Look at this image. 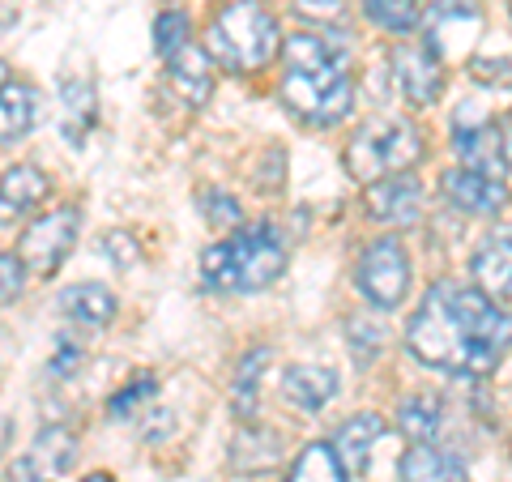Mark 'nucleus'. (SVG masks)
Instances as JSON below:
<instances>
[{
  "label": "nucleus",
  "instance_id": "27",
  "mask_svg": "<svg viewBox=\"0 0 512 482\" xmlns=\"http://www.w3.org/2000/svg\"><path fill=\"white\" fill-rule=\"evenodd\" d=\"M184 43H192V22H188V13L184 9H163L154 18V52L158 56H171V52H180Z\"/></svg>",
  "mask_w": 512,
  "mask_h": 482
},
{
  "label": "nucleus",
  "instance_id": "32",
  "mask_svg": "<svg viewBox=\"0 0 512 482\" xmlns=\"http://www.w3.org/2000/svg\"><path fill=\"white\" fill-rule=\"evenodd\" d=\"M22 273H26V265L18 261V252H0V303H13L22 295Z\"/></svg>",
  "mask_w": 512,
  "mask_h": 482
},
{
  "label": "nucleus",
  "instance_id": "30",
  "mask_svg": "<svg viewBox=\"0 0 512 482\" xmlns=\"http://www.w3.org/2000/svg\"><path fill=\"white\" fill-rule=\"evenodd\" d=\"M295 18L320 22V30H342L346 5H342V0H295Z\"/></svg>",
  "mask_w": 512,
  "mask_h": 482
},
{
  "label": "nucleus",
  "instance_id": "3",
  "mask_svg": "<svg viewBox=\"0 0 512 482\" xmlns=\"http://www.w3.org/2000/svg\"><path fill=\"white\" fill-rule=\"evenodd\" d=\"M286 256H291V248H286V235L274 222H248V227L205 248L201 273L210 291H265L282 278Z\"/></svg>",
  "mask_w": 512,
  "mask_h": 482
},
{
  "label": "nucleus",
  "instance_id": "33",
  "mask_svg": "<svg viewBox=\"0 0 512 482\" xmlns=\"http://www.w3.org/2000/svg\"><path fill=\"white\" fill-rule=\"evenodd\" d=\"M470 73L478 77V82L512 86V60H470Z\"/></svg>",
  "mask_w": 512,
  "mask_h": 482
},
{
  "label": "nucleus",
  "instance_id": "6",
  "mask_svg": "<svg viewBox=\"0 0 512 482\" xmlns=\"http://www.w3.org/2000/svg\"><path fill=\"white\" fill-rule=\"evenodd\" d=\"M355 286L372 308H397L410 291V256L402 248V239L393 235L372 239L355 265Z\"/></svg>",
  "mask_w": 512,
  "mask_h": 482
},
{
  "label": "nucleus",
  "instance_id": "18",
  "mask_svg": "<svg viewBox=\"0 0 512 482\" xmlns=\"http://www.w3.org/2000/svg\"><path fill=\"white\" fill-rule=\"evenodd\" d=\"M282 393L303 414H316V410H325V401H333V393H338V376H333L329 367L295 363L282 372Z\"/></svg>",
  "mask_w": 512,
  "mask_h": 482
},
{
  "label": "nucleus",
  "instance_id": "37",
  "mask_svg": "<svg viewBox=\"0 0 512 482\" xmlns=\"http://www.w3.org/2000/svg\"><path fill=\"white\" fill-rule=\"evenodd\" d=\"M5 440H9V423H0V448H5Z\"/></svg>",
  "mask_w": 512,
  "mask_h": 482
},
{
  "label": "nucleus",
  "instance_id": "22",
  "mask_svg": "<svg viewBox=\"0 0 512 482\" xmlns=\"http://www.w3.org/2000/svg\"><path fill=\"white\" fill-rule=\"evenodd\" d=\"M269 363V346H252L244 359L235 367V380H231V406L239 419H252L256 414V401H261V372Z\"/></svg>",
  "mask_w": 512,
  "mask_h": 482
},
{
  "label": "nucleus",
  "instance_id": "2",
  "mask_svg": "<svg viewBox=\"0 0 512 482\" xmlns=\"http://www.w3.org/2000/svg\"><path fill=\"white\" fill-rule=\"evenodd\" d=\"M282 103L303 124L329 128L355 107V77H350V39L346 30H312L282 43Z\"/></svg>",
  "mask_w": 512,
  "mask_h": 482
},
{
  "label": "nucleus",
  "instance_id": "25",
  "mask_svg": "<svg viewBox=\"0 0 512 482\" xmlns=\"http://www.w3.org/2000/svg\"><path fill=\"white\" fill-rule=\"evenodd\" d=\"M397 431L410 440V444H427L436 440L440 431V401L427 397V393H414L397 406Z\"/></svg>",
  "mask_w": 512,
  "mask_h": 482
},
{
  "label": "nucleus",
  "instance_id": "4",
  "mask_svg": "<svg viewBox=\"0 0 512 482\" xmlns=\"http://www.w3.org/2000/svg\"><path fill=\"white\" fill-rule=\"evenodd\" d=\"M282 52L278 18L261 0H227L210 18V56L231 73H261Z\"/></svg>",
  "mask_w": 512,
  "mask_h": 482
},
{
  "label": "nucleus",
  "instance_id": "10",
  "mask_svg": "<svg viewBox=\"0 0 512 482\" xmlns=\"http://www.w3.org/2000/svg\"><path fill=\"white\" fill-rule=\"evenodd\" d=\"M393 77L410 107H431L444 94V60L427 43H406L393 52Z\"/></svg>",
  "mask_w": 512,
  "mask_h": 482
},
{
  "label": "nucleus",
  "instance_id": "31",
  "mask_svg": "<svg viewBox=\"0 0 512 482\" xmlns=\"http://www.w3.org/2000/svg\"><path fill=\"white\" fill-rule=\"evenodd\" d=\"M86 359V350L73 342V337H60L56 350H52V359H47V376H56V380H69L77 367H82Z\"/></svg>",
  "mask_w": 512,
  "mask_h": 482
},
{
  "label": "nucleus",
  "instance_id": "15",
  "mask_svg": "<svg viewBox=\"0 0 512 482\" xmlns=\"http://www.w3.org/2000/svg\"><path fill=\"white\" fill-rule=\"evenodd\" d=\"M52 192V180L35 163H13L9 171H0V222H18L26 214H35Z\"/></svg>",
  "mask_w": 512,
  "mask_h": 482
},
{
  "label": "nucleus",
  "instance_id": "16",
  "mask_svg": "<svg viewBox=\"0 0 512 482\" xmlns=\"http://www.w3.org/2000/svg\"><path fill=\"white\" fill-rule=\"evenodd\" d=\"M56 308L73 320V325H82V329H103L116 320L120 312V303L116 295L107 291L103 282H77V286H64L60 299H56Z\"/></svg>",
  "mask_w": 512,
  "mask_h": 482
},
{
  "label": "nucleus",
  "instance_id": "7",
  "mask_svg": "<svg viewBox=\"0 0 512 482\" xmlns=\"http://www.w3.org/2000/svg\"><path fill=\"white\" fill-rule=\"evenodd\" d=\"M77 227H82V210L77 205H56V210H47L30 222L18 239V261L26 265V273H35V278L56 273L64 256L73 252Z\"/></svg>",
  "mask_w": 512,
  "mask_h": 482
},
{
  "label": "nucleus",
  "instance_id": "28",
  "mask_svg": "<svg viewBox=\"0 0 512 482\" xmlns=\"http://www.w3.org/2000/svg\"><path fill=\"white\" fill-rule=\"evenodd\" d=\"M154 393H158V380L150 372H137L116 397L107 401V414H111V419H128V414H137L141 406H150Z\"/></svg>",
  "mask_w": 512,
  "mask_h": 482
},
{
  "label": "nucleus",
  "instance_id": "1",
  "mask_svg": "<svg viewBox=\"0 0 512 482\" xmlns=\"http://www.w3.org/2000/svg\"><path fill=\"white\" fill-rule=\"evenodd\" d=\"M406 346L423 367L448 376H491L512 346V312L466 282H436L410 316Z\"/></svg>",
  "mask_w": 512,
  "mask_h": 482
},
{
  "label": "nucleus",
  "instance_id": "13",
  "mask_svg": "<svg viewBox=\"0 0 512 482\" xmlns=\"http://www.w3.org/2000/svg\"><path fill=\"white\" fill-rule=\"evenodd\" d=\"M470 273L478 291H487L491 299H512V222L483 235V244L474 248Z\"/></svg>",
  "mask_w": 512,
  "mask_h": 482
},
{
  "label": "nucleus",
  "instance_id": "17",
  "mask_svg": "<svg viewBox=\"0 0 512 482\" xmlns=\"http://www.w3.org/2000/svg\"><path fill=\"white\" fill-rule=\"evenodd\" d=\"M397 470H402V482H466V461L440 448L436 440L410 444Z\"/></svg>",
  "mask_w": 512,
  "mask_h": 482
},
{
  "label": "nucleus",
  "instance_id": "19",
  "mask_svg": "<svg viewBox=\"0 0 512 482\" xmlns=\"http://www.w3.org/2000/svg\"><path fill=\"white\" fill-rule=\"evenodd\" d=\"M384 423L380 414H372V410H363V414H355V419H346L342 423V431L333 436V448L342 453V461H346V470H367V457H372V448H376V440L384 436Z\"/></svg>",
  "mask_w": 512,
  "mask_h": 482
},
{
  "label": "nucleus",
  "instance_id": "35",
  "mask_svg": "<svg viewBox=\"0 0 512 482\" xmlns=\"http://www.w3.org/2000/svg\"><path fill=\"white\" fill-rule=\"evenodd\" d=\"M5 86H9V64L0 60V90H5Z\"/></svg>",
  "mask_w": 512,
  "mask_h": 482
},
{
  "label": "nucleus",
  "instance_id": "11",
  "mask_svg": "<svg viewBox=\"0 0 512 482\" xmlns=\"http://www.w3.org/2000/svg\"><path fill=\"white\" fill-rule=\"evenodd\" d=\"M440 192L457 214H470V218L495 214V210L508 205V188L500 180H491V175L474 171V167H448L440 175Z\"/></svg>",
  "mask_w": 512,
  "mask_h": 482
},
{
  "label": "nucleus",
  "instance_id": "21",
  "mask_svg": "<svg viewBox=\"0 0 512 482\" xmlns=\"http://www.w3.org/2000/svg\"><path fill=\"white\" fill-rule=\"evenodd\" d=\"M26 457H30V465L39 470L43 482H52V478H60V474L77 461V436H73L69 427H43L39 440H35V448H30Z\"/></svg>",
  "mask_w": 512,
  "mask_h": 482
},
{
  "label": "nucleus",
  "instance_id": "12",
  "mask_svg": "<svg viewBox=\"0 0 512 482\" xmlns=\"http://www.w3.org/2000/svg\"><path fill=\"white\" fill-rule=\"evenodd\" d=\"M367 214L384 227H410L423 214V188L414 175H384V180L367 184Z\"/></svg>",
  "mask_w": 512,
  "mask_h": 482
},
{
  "label": "nucleus",
  "instance_id": "29",
  "mask_svg": "<svg viewBox=\"0 0 512 482\" xmlns=\"http://www.w3.org/2000/svg\"><path fill=\"white\" fill-rule=\"evenodd\" d=\"M201 214L210 218V227H222V231H239V227H244L239 201L231 197V192H218V188H205L201 192Z\"/></svg>",
  "mask_w": 512,
  "mask_h": 482
},
{
  "label": "nucleus",
  "instance_id": "20",
  "mask_svg": "<svg viewBox=\"0 0 512 482\" xmlns=\"http://www.w3.org/2000/svg\"><path fill=\"white\" fill-rule=\"evenodd\" d=\"M286 482H350V470L333 440H312L303 444V453L291 461Z\"/></svg>",
  "mask_w": 512,
  "mask_h": 482
},
{
  "label": "nucleus",
  "instance_id": "14",
  "mask_svg": "<svg viewBox=\"0 0 512 482\" xmlns=\"http://www.w3.org/2000/svg\"><path fill=\"white\" fill-rule=\"evenodd\" d=\"M167 82L180 94V103L205 107L214 94V56L201 43H184L180 52L167 56Z\"/></svg>",
  "mask_w": 512,
  "mask_h": 482
},
{
  "label": "nucleus",
  "instance_id": "24",
  "mask_svg": "<svg viewBox=\"0 0 512 482\" xmlns=\"http://www.w3.org/2000/svg\"><path fill=\"white\" fill-rule=\"evenodd\" d=\"M60 111H64V137L73 141V146H82L90 124H94V86L90 82H77V77H69V82L60 86Z\"/></svg>",
  "mask_w": 512,
  "mask_h": 482
},
{
  "label": "nucleus",
  "instance_id": "5",
  "mask_svg": "<svg viewBox=\"0 0 512 482\" xmlns=\"http://www.w3.org/2000/svg\"><path fill=\"white\" fill-rule=\"evenodd\" d=\"M346 171L359 184H376L384 175H402L423 158V137L419 128L402 116H380L367 120L346 146Z\"/></svg>",
  "mask_w": 512,
  "mask_h": 482
},
{
  "label": "nucleus",
  "instance_id": "23",
  "mask_svg": "<svg viewBox=\"0 0 512 482\" xmlns=\"http://www.w3.org/2000/svg\"><path fill=\"white\" fill-rule=\"evenodd\" d=\"M35 111H39V94L30 86H5L0 90V141H18L30 133V124H35Z\"/></svg>",
  "mask_w": 512,
  "mask_h": 482
},
{
  "label": "nucleus",
  "instance_id": "26",
  "mask_svg": "<svg viewBox=\"0 0 512 482\" xmlns=\"http://www.w3.org/2000/svg\"><path fill=\"white\" fill-rule=\"evenodd\" d=\"M363 13L389 35H410L414 26H423V5L419 0H363Z\"/></svg>",
  "mask_w": 512,
  "mask_h": 482
},
{
  "label": "nucleus",
  "instance_id": "36",
  "mask_svg": "<svg viewBox=\"0 0 512 482\" xmlns=\"http://www.w3.org/2000/svg\"><path fill=\"white\" fill-rule=\"evenodd\" d=\"M82 482H111V474H86Z\"/></svg>",
  "mask_w": 512,
  "mask_h": 482
},
{
  "label": "nucleus",
  "instance_id": "9",
  "mask_svg": "<svg viewBox=\"0 0 512 482\" xmlns=\"http://www.w3.org/2000/svg\"><path fill=\"white\" fill-rule=\"evenodd\" d=\"M453 150L461 158V167H474L491 175V180H504L508 175V141L504 128L487 120L483 111H457L453 120Z\"/></svg>",
  "mask_w": 512,
  "mask_h": 482
},
{
  "label": "nucleus",
  "instance_id": "8",
  "mask_svg": "<svg viewBox=\"0 0 512 482\" xmlns=\"http://www.w3.org/2000/svg\"><path fill=\"white\" fill-rule=\"evenodd\" d=\"M478 35H483V9H478V0H436L423 13V43L444 64L466 60L474 52Z\"/></svg>",
  "mask_w": 512,
  "mask_h": 482
},
{
  "label": "nucleus",
  "instance_id": "34",
  "mask_svg": "<svg viewBox=\"0 0 512 482\" xmlns=\"http://www.w3.org/2000/svg\"><path fill=\"white\" fill-rule=\"evenodd\" d=\"M504 141H508V171H512V111H508V124H504Z\"/></svg>",
  "mask_w": 512,
  "mask_h": 482
}]
</instances>
